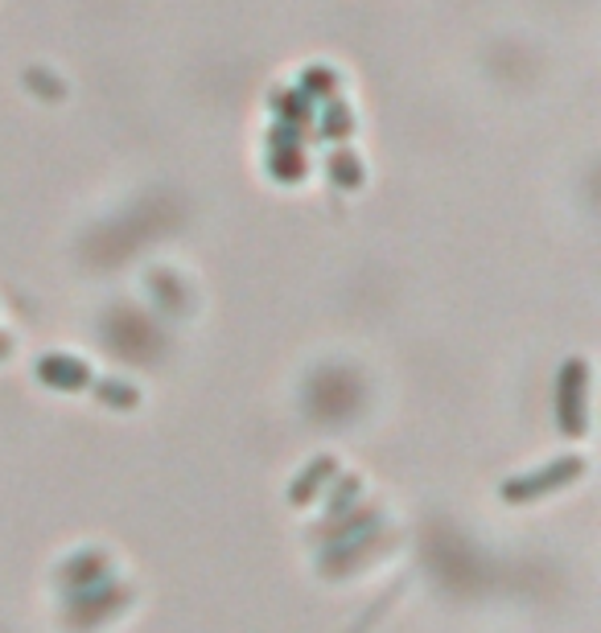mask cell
I'll return each mask as SVG.
<instances>
[{"label":"cell","instance_id":"obj_1","mask_svg":"<svg viewBox=\"0 0 601 633\" xmlns=\"http://www.w3.org/2000/svg\"><path fill=\"white\" fill-rule=\"evenodd\" d=\"M581 465H556L552 473H544L540 482L535 477H528V482H515V485H506V498H528V494H540V489H552V485H561V482H552V477H569V473H577Z\"/></svg>","mask_w":601,"mask_h":633}]
</instances>
